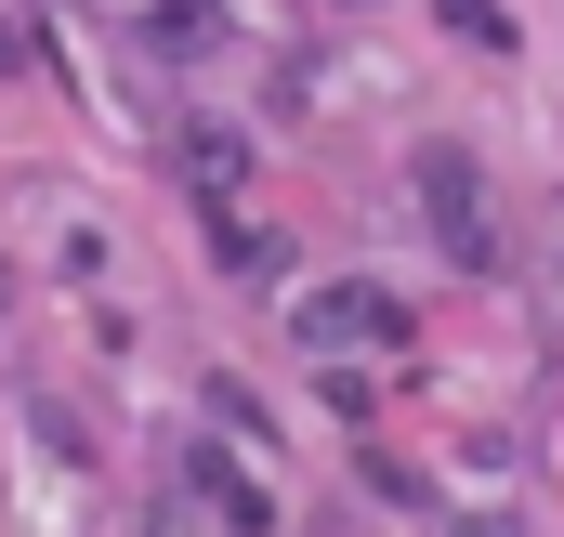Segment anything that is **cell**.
<instances>
[{"label": "cell", "instance_id": "obj_1", "mask_svg": "<svg viewBox=\"0 0 564 537\" xmlns=\"http://www.w3.org/2000/svg\"><path fill=\"white\" fill-rule=\"evenodd\" d=\"M421 197H433V237H446L459 263H486V250H499V223H486V171H473V157L421 144Z\"/></svg>", "mask_w": 564, "mask_h": 537}, {"label": "cell", "instance_id": "obj_2", "mask_svg": "<svg viewBox=\"0 0 564 537\" xmlns=\"http://www.w3.org/2000/svg\"><path fill=\"white\" fill-rule=\"evenodd\" d=\"M446 13H473V26H486V40H499V0H446Z\"/></svg>", "mask_w": 564, "mask_h": 537}]
</instances>
